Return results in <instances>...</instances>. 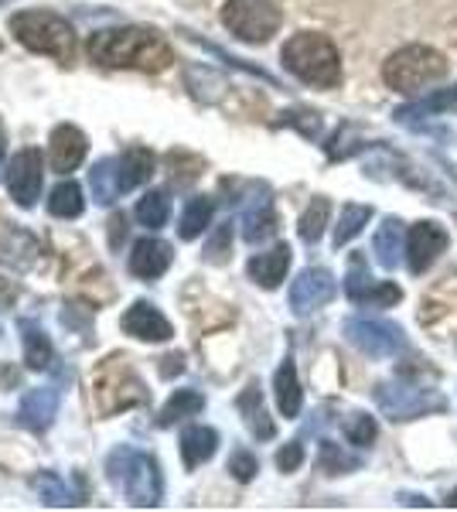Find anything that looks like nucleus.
I'll return each instance as SVG.
<instances>
[{
    "label": "nucleus",
    "instance_id": "9d476101",
    "mask_svg": "<svg viewBox=\"0 0 457 512\" xmlns=\"http://www.w3.org/2000/svg\"><path fill=\"white\" fill-rule=\"evenodd\" d=\"M345 335L352 345H359L365 355H393L403 349V332L389 321L376 318H352L345 325Z\"/></svg>",
    "mask_w": 457,
    "mask_h": 512
},
{
    "label": "nucleus",
    "instance_id": "f3484780",
    "mask_svg": "<svg viewBox=\"0 0 457 512\" xmlns=\"http://www.w3.org/2000/svg\"><path fill=\"white\" fill-rule=\"evenodd\" d=\"M55 417H58V390H55V386H41V390H31L21 400L18 420H21L24 427H28V431L45 434L48 427L55 424Z\"/></svg>",
    "mask_w": 457,
    "mask_h": 512
},
{
    "label": "nucleus",
    "instance_id": "4468645a",
    "mask_svg": "<svg viewBox=\"0 0 457 512\" xmlns=\"http://www.w3.org/2000/svg\"><path fill=\"white\" fill-rule=\"evenodd\" d=\"M120 328L127 335L140 338V342H168V338L174 335L171 332V321L164 318L161 311L154 308V304H147V301L130 304V308L123 311V318H120Z\"/></svg>",
    "mask_w": 457,
    "mask_h": 512
},
{
    "label": "nucleus",
    "instance_id": "ddd939ff",
    "mask_svg": "<svg viewBox=\"0 0 457 512\" xmlns=\"http://www.w3.org/2000/svg\"><path fill=\"white\" fill-rule=\"evenodd\" d=\"M447 250V233L437 226V222H420V226L410 229L406 236V256H410L413 274H423L437 263V256Z\"/></svg>",
    "mask_w": 457,
    "mask_h": 512
},
{
    "label": "nucleus",
    "instance_id": "4be33fe9",
    "mask_svg": "<svg viewBox=\"0 0 457 512\" xmlns=\"http://www.w3.org/2000/svg\"><path fill=\"white\" fill-rule=\"evenodd\" d=\"M277 233V216H273L270 198H260L256 205H249L243 216V239L246 243H263L267 236Z\"/></svg>",
    "mask_w": 457,
    "mask_h": 512
},
{
    "label": "nucleus",
    "instance_id": "c85d7f7f",
    "mask_svg": "<svg viewBox=\"0 0 457 512\" xmlns=\"http://www.w3.org/2000/svg\"><path fill=\"white\" fill-rule=\"evenodd\" d=\"M212 212H215V205H212V198H205V195H195L191 202L185 205V216H181V226H178V233L181 239H198L209 229V222H212Z\"/></svg>",
    "mask_w": 457,
    "mask_h": 512
},
{
    "label": "nucleus",
    "instance_id": "6ab92c4d",
    "mask_svg": "<svg viewBox=\"0 0 457 512\" xmlns=\"http://www.w3.org/2000/svg\"><path fill=\"white\" fill-rule=\"evenodd\" d=\"M287 270H290V246L287 243H277L273 250L256 253L253 260H249V277H253L260 287H267V291L280 287V280L287 277Z\"/></svg>",
    "mask_w": 457,
    "mask_h": 512
},
{
    "label": "nucleus",
    "instance_id": "4c0bfd02",
    "mask_svg": "<svg viewBox=\"0 0 457 512\" xmlns=\"http://www.w3.org/2000/svg\"><path fill=\"white\" fill-rule=\"evenodd\" d=\"M229 239H232V229H229V222H226V226L219 229V239H215V243L209 246V260H215V263H219L222 256H226V253H222V250H226V243H229Z\"/></svg>",
    "mask_w": 457,
    "mask_h": 512
},
{
    "label": "nucleus",
    "instance_id": "ea45409f",
    "mask_svg": "<svg viewBox=\"0 0 457 512\" xmlns=\"http://www.w3.org/2000/svg\"><path fill=\"white\" fill-rule=\"evenodd\" d=\"M127 239V219L123 216H113L110 219V243L116 246V243H123Z\"/></svg>",
    "mask_w": 457,
    "mask_h": 512
},
{
    "label": "nucleus",
    "instance_id": "c03bdc74",
    "mask_svg": "<svg viewBox=\"0 0 457 512\" xmlns=\"http://www.w3.org/2000/svg\"><path fill=\"white\" fill-rule=\"evenodd\" d=\"M0 4H7V0H0Z\"/></svg>",
    "mask_w": 457,
    "mask_h": 512
},
{
    "label": "nucleus",
    "instance_id": "aec40b11",
    "mask_svg": "<svg viewBox=\"0 0 457 512\" xmlns=\"http://www.w3.org/2000/svg\"><path fill=\"white\" fill-rule=\"evenodd\" d=\"M215 448H219V434L212 427H188L181 434V458H185V468H198L212 458Z\"/></svg>",
    "mask_w": 457,
    "mask_h": 512
},
{
    "label": "nucleus",
    "instance_id": "39448f33",
    "mask_svg": "<svg viewBox=\"0 0 457 512\" xmlns=\"http://www.w3.org/2000/svg\"><path fill=\"white\" fill-rule=\"evenodd\" d=\"M154 175V154L147 147H130L120 158H103L89 171V192L96 205H113L120 195L134 192Z\"/></svg>",
    "mask_w": 457,
    "mask_h": 512
},
{
    "label": "nucleus",
    "instance_id": "a878e982",
    "mask_svg": "<svg viewBox=\"0 0 457 512\" xmlns=\"http://www.w3.org/2000/svg\"><path fill=\"white\" fill-rule=\"evenodd\" d=\"M400 253H403V222L386 219L376 233V260L386 270H393L396 263H400Z\"/></svg>",
    "mask_w": 457,
    "mask_h": 512
},
{
    "label": "nucleus",
    "instance_id": "c756f323",
    "mask_svg": "<svg viewBox=\"0 0 457 512\" xmlns=\"http://www.w3.org/2000/svg\"><path fill=\"white\" fill-rule=\"evenodd\" d=\"M168 212H171V205L164 192H147L137 202V219H140V226H147V229H161L164 222H168Z\"/></svg>",
    "mask_w": 457,
    "mask_h": 512
},
{
    "label": "nucleus",
    "instance_id": "2f4dec72",
    "mask_svg": "<svg viewBox=\"0 0 457 512\" xmlns=\"http://www.w3.org/2000/svg\"><path fill=\"white\" fill-rule=\"evenodd\" d=\"M324 226H328V198H314L301 219V239L304 243H318Z\"/></svg>",
    "mask_w": 457,
    "mask_h": 512
},
{
    "label": "nucleus",
    "instance_id": "f03ea898",
    "mask_svg": "<svg viewBox=\"0 0 457 512\" xmlns=\"http://www.w3.org/2000/svg\"><path fill=\"white\" fill-rule=\"evenodd\" d=\"M106 475H110V482L116 489H123L130 506H137V509L161 506L164 478L151 454H144L137 448H116L110 451V458H106Z\"/></svg>",
    "mask_w": 457,
    "mask_h": 512
},
{
    "label": "nucleus",
    "instance_id": "6e6552de",
    "mask_svg": "<svg viewBox=\"0 0 457 512\" xmlns=\"http://www.w3.org/2000/svg\"><path fill=\"white\" fill-rule=\"evenodd\" d=\"M96 400H99V410L110 417V414H116V410H130V407L147 403L151 400V393L144 390V383L134 376V369H130L127 362L110 359L96 373Z\"/></svg>",
    "mask_w": 457,
    "mask_h": 512
},
{
    "label": "nucleus",
    "instance_id": "b1692460",
    "mask_svg": "<svg viewBox=\"0 0 457 512\" xmlns=\"http://www.w3.org/2000/svg\"><path fill=\"white\" fill-rule=\"evenodd\" d=\"M239 410H243L249 431L260 437V441H270V437L277 434V427H273V420L267 414V407H263V396H260L256 386H249V390L239 396Z\"/></svg>",
    "mask_w": 457,
    "mask_h": 512
},
{
    "label": "nucleus",
    "instance_id": "473e14b6",
    "mask_svg": "<svg viewBox=\"0 0 457 512\" xmlns=\"http://www.w3.org/2000/svg\"><path fill=\"white\" fill-rule=\"evenodd\" d=\"M345 437L352 444H359V448H365V444L376 441V420L369 414H352L345 420Z\"/></svg>",
    "mask_w": 457,
    "mask_h": 512
},
{
    "label": "nucleus",
    "instance_id": "72a5a7b5",
    "mask_svg": "<svg viewBox=\"0 0 457 512\" xmlns=\"http://www.w3.org/2000/svg\"><path fill=\"white\" fill-rule=\"evenodd\" d=\"M321 468H324L328 475H342V472H348V468H359V461L348 458L345 451H338V444L324 441V444H321Z\"/></svg>",
    "mask_w": 457,
    "mask_h": 512
},
{
    "label": "nucleus",
    "instance_id": "f257e3e1",
    "mask_svg": "<svg viewBox=\"0 0 457 512\" xmlns=\"http://www.w3.org/2000/svg\"><path fill=\"white\" fill-rule=\"evenodd\" d=\"M89 59L103 69L164 72L174 62L171 45L147 28H99L89 35Z\"/></svg>",
    "mask_w": 457,
    "mask_h": 512
},
{
    "label": "nucleus",
    "instance_id": "dca6fc26",
    "mask_svg": "<svg viewBox=\"0 0 457 512\" xmlns=\"http://www.w3.org/2000/svg\"><path fill=\"white\" fill-rule=\"evenodd\" d=\"M345 291L355 304H379V308H389V304H396L403 297L400 287L376 284V280L365 274V263L359 256H355V263H352V277L345 280Z\"/></svg>",
    "mask_w": 457,
    "mask_h": 512
},
{
    "label": "nucleus",
    "instance_id": "2eb2a0df",
    "mask_svg": "<svg viewBox=\"0 0 457 512\" xmlns=\"http://www.w3.org/2000/svg\"><path fill=\"white\" fill-rule=\"evenodd\" d=\"M48 158H52V171H58V175L76 171L82 158H86V134L79 127H72V123L55 127L52 140H48Z\"/></svg>",
    "mask_w": 457,
    "mask_h": 512
},
{
    "label": "nucleus",
    "instance_id": "bb28decb",
    "mask_svg": "<svg viewBox=\"0 0 457 512\" xmlns=\"http://www.w3.org/2000/svg\"><path fill=\"white\" fill-rule=\"evenodd\" d=\"M202 410H205V396H202V393H195V390H178L168 403H164V410H161V417H157V424H161V427H171V424H178V420H185V417L202 414Z\"/></svg>",
    "mask_w": 457,
    "mask_h": 512
},
{
    "label": "nucleus",
    "instance_id": "cd10ccee",
    "mask_svg": "<svg viewBox=\"0 0 457 512\" xmlns=\"http://www.w3.org/2000/svg\"><path fill=\"white\" fill-rule=\"evenodd\" d=\"M82 209H86V198H82V188L76 181H62L52 192V198H48V212L55 219H79Z\"/></svg>",
    "mask_w": 457,
    "mask_h": 512
},
{
    "label": "nucleus",
    "instance_id": "c9c22d12",
    "mask_svg": "<svg viewBox=\"0 0 457 512\" xmlns=\"http://www.w3.org/2000/svg\"><path fill=\"white\" fill-rule=\"evenodd\" d=\"M229 472L239 478V482H249L256 472H260V465H256V458L249 451H236L229 458Z\"/></svg>",
    "mask_w": 457,
    "mask_h": 512
},
{
    "label": "nucleus",
    "instance_id": "412c9836",
    "mask_svg": "<svg viewBox=\"0 0 457 512\" xmlns=\"http://www.w3.org/2000/svg\"><path fill=\"white\" fill-rule=\"evenodd\" d=\"M31 489L38 492V499L52 509H65V506H79V495L69 489L55 472H38L31 475Z\"/></svg>",
    "mask_w": 457,
    "mask_h": 512
},
{
    "label": "nucleus",
    "instance_id": "a19ab883",
    "mask_svg": "<svg viewBox=\"0 0 457 512\" xmlns=\"http://www.w3.org/2000/svg\"><path fill=\"white\" fill-rule=\"evenodd\" d=\"M18 369H11V366H0V390H7V386H14L18 383Z\"/></svg>",
    "mask_w": 457,
    "mask_h": 512
},
{
    "label": "nucleus",
    "instance_id": "37998d69",
    "mask_svg": "<svg viewBox=\"0 0 457 512\" xmlns=\"http://www.w3.org/2000/svg\"><path fill=\"white\" fill-rule=\"evenodd\" d=\"M447 506H457V492H451V499H447Z\"/></svg>",
    "mask_w": 457,
    "mask_h": 512
},
{
    "label": "nucleus",
    "instance_id": "58836bf2",
    "mask_svg": "<svg viewBox=\"0 0 457 512\" xmlns=\"http://www.w3.org/2000/svg\"><path fill=\"white\" fill-rule=\"evenodd\" d=\"M14 301H18V287H14L11 280L0 277V308H11Z\"/></svg>",
    "mask_w": 457,
    "mask_h": 512
},
{
    "label": "nucleus",
    "instance_id": "393cba45",
    "mask_svg": "<svg viewBox=\"0 0 457 512\" xmlns=\"http://www.w3.org/2000/svg\"><path fill=\"white\" fill-rule=\"evenodd\" d=\"M273 390H277L280 414H284V417H297V414H301V383H297V369H294V362H290V359L277 369Z\"/></svg>",
    "mask_w": 457,
    "mask_h": 512
},
{
    "label": "nucleus",
    "instance_id": "7c9ffc66",
    "mask_svg": "<svg viewBox=\"0 0 457 512\" xmlns=\"http://www.w3.org/2000/svg\"><path fill=\"white\" fill-rule=\"evenodd\" d=\"M369 219H372V209H365V205H345L342 219H338V229H335V246L352 243Z\"/></svg>",
    "mask_w": 457,
    "mask_h": 512
},
{
    "label": "nucleus",
    "instance_id": "0eeeda50",
    "mask_svg": "<svg viewBox=\"0 0 457 512\" xmlns=\"http://www.w3.org/2000/svg\"><path fill=\"white\" fill-rule=\"evenodd\" d=\"M280 7L273 0H226L222 7V24L249 45H267L280 31Z\"/></svg>",
    "mask_w": 457,
    "mask_h": 512
},
{
    "label": "nucleus",
    "instance_id": "9b49d317",
    "mask_svg": "<svg viewBox=\"0 0 457 512\" xmlns=\"http://www.w3.org/2000/svg\"><path fill=\"white\" fill-rule=\"evenodd\" d=\"M379 407L386 410L393 420H413L427 410H440L444 400L437 393L427 390H410V386H382L379 390Z\"/></svg>",
    "mask_w": 457,
    "mask_h": 512
},
{
    "label": "nucleus",
    "instance_id": "f8f14e48",
    "mask_svg": "<svg viewBox=\"0 0 457 512\" xmlns=\"http://www.w3.org/2000/svg\"><path fill=\"white\" fill-rule=\"evenodd\" d=\"M331 297H335V277L321 267L304 270V274L290 284V308H294L297 315H307V311L324 308Z\"/></svg>",
    "mask_w": 457,
    "mask_h": 512
},
{
    "label": "nucleus",
    "instance_id": "7ed1b4c3",
    "mask_svg": "<svg viewBox=\"0 0 457 512\" xmlns=\"http://www.w3.org/2000/svg\"><path fill=\"white\" fill-rule=\"evenodd\" d=\"M284 69L290 76L307 82V86L331 89L342 82V59H338V48L324 35H314V31H301V35H294L287 41Z\"/></svg>",
    "mask_w": 457,
    "mask_h": 512
},
{
    "label": "nucleus",
    "instance_id": "5701e85b",
    "mask_svg": "<svg viewBox=\"0 0 457 512\" xmlns=\"http://www.w3.org/2000/svg\"><path fill=\"white\" fill-rule=\"evenodd\" d=\"M21 342H24V362L28 369H48L52 366V342L41 332L35 321H21Z\"/></svg>",
    "mask_w": 457,
    "mask_h": 512
},
{
    "label": "nucleus",
    "instance_id": "1a4fd4ad",
    "mask_svg": "<svg viewBox=\"0 0 457 512\" xmlns=\"http://www.w3.org/2000/svg\"><path fill=\"white\" fill-rule=\"evenodd\" d=\"M41 181H45V164L35 147H24L7 164V192L21 209H35L41 195Z\"/></svg>",
    "mask_w": 457,
    "mask_h": 512
},
{
    "label": "nucleus",
    "instance_id": "79ce46f5",
    "mask_svg": "<svg viewBox=\"0 0 457 512\" xmlns=\"http://www.w3.org/2000/svg\"><path fill=\"white\" fill-rule=\"evenodd\" d=\"M4 161H7V134H4V123H0V171H7Z\"/></svg>",
    "mask_w": 457,
    "mask_h": 512
},
{
    "label": "nucleus",
    "instance_id": "20e7f679",
    "mask_svg": "<svg viewBox=\"0 0 457 512\" xmlns=\"http://www.w3.org/2000/svg\"><path fill=\"white\" fill-rule=\"evenodd\" d=\"M11 35L21 41L28 52L48 55L69 65L76 59V31L72 24L55 11H21L11 18Z\"/></svg>",
    "mask_w": 457,
    "mask_h": 512
},
{
    "label": "nucleus",
    "instance_id": "a211bd4d",
    "mask_svg": "<svg viewBox=\"0 0 457 512\" xmlns=\"http://www.w3.org/2000/svg\"><path fill=\"white\" fill-rule=\"evenodd\" d=\"M171 260H174V253L164 239H140L134 246V253H130V274L140 280H157L168 274Z\"/></svg>",
    "mask_w": 457,
    "mask_h": 512
},
{
    "label": "nucleus",
    "instance_id": "e433bc0d",
    "mask_svg": "<svg viewBox=\"0 0 457 512\" xmlns=\"http://www.w3.org/2000/svg\"><path fill=\"white\" fill-rule=\"evenodd\" d=\"M301 461H304V448L297 441L287 444V448L277 454V468H280V472H297V468H301Z\"/></svg>",
    "mask_w": 457,
    "mask_h": 512
},
{
    "label": "nucleus",
    "instance_id": "f704fd0d",
    "mask_svg": "<svg viewBox=\"0 0 457 512\" xmlns=\"http://www.w3.org/2000/svg\"><path fill=\"white\" fill-rule=\"evenodd\" d=\"M434 110H457V89L454 93H444V96H434V99H423V103L406 106V110L396 113V117H413V113H434Z\"/></svg>",
    "mask_w": 457,
    "mask_h": 512
},
{
    "label": "nucleus",
    "instance_id": "423d86ee",
    "mask_svg": "<svg viewBox=\"0 0 457 512\" xmlns=\"http://www.w3.org/2000/svg\"><path fill=\"white\" fill-rule=\"evenodd\" d=\"M444 76H447L444 55L427 45H406L396 55H389V62L382 65V79L396 93H420V89L434 86Z\"/></svg>",
    "mask_w": 457,
    "mask_h": 512
}]
</instances>
